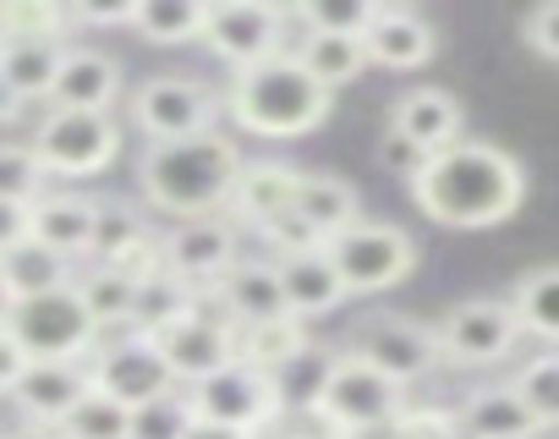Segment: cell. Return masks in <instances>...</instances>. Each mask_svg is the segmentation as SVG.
<instances>
[{
	"label": "cell",
	"mask_w": 559,
	"mask_h": 439,
	"mask_svg": "<svg viewBox=\"0 0 559 439\" xmlns=\"http://www.w3.org/2000/svg\"><path fill=\"white\" fill-rule=\"evenodd\" d=\"M406 181H412V203L428 220L455 226V232L499 226V220H510L526 203V170H521V159L510 149L477 143V138H461L455 149L423 159Z\"/></svg>",
	"instance_id": "6da1fadb"
},
{
	"label": "cell",
	"mask_w": 559,
	"mask_h": 439,
	"mask_svg": "<svg viewBox=\"0 0 559 439\" xmlns=\"http://www.w3.org/2000/svg\"><path fill=\"white\" fill-rule=\"evenodd\" d=\"M241 170V149L230 132H198V138H176V143H148L138 159V181L143 198L159 214L176 220H203L219 214L230 187Z\"/></svg>",
	"instance_id": "7a4b0ae2"
},
{
	"label": "cell",
	"mask_w": 559,
	"mask_h": 439,
	"mask_svg": "<svg viewBox=\"0 0 559 439\" xmlns=\"http://www.w3.org/2000/svg\"><path fill=\"white\" fill-rule=\"evenodd\" d=\"M330 105H335V94L319 88L297 67V56H269V61L236 72L225 88L230 121L241 132H258V138H302L330 116Z\"/></svg>",
	"instance_id": "3957f363"
},
{
	"label": "cell",
	"mask_w": 559,
	"mask_h": 439,
	"mask_svg": "<svg viewBox=\"0 0 559 439\" xmlns=\"http://www.w3.org/2000/svg\"><path fill=\"white\" fill-rule=\"evenodd\" d=\"M406 406V390L390 384L384 373H373L362 357L352 352H335L313 384V417L335 434H352V428H379V423H395Z\"/></svg>",
	"instance_id": "277c9868"
},
{
	"label": "cell",
	"mask_w": 559,
	"mask_h": 439,
	"mask_svg": "<svg viewBox=\"0 0 559 439\" xmlns=\"http://www.w3.org/2000/svg\"><path fill=\"white\" fill-rule=\"evenodd\" d=\"M346 297H373V292H390L401 286L412 270H417V242L412 232L390 226V220H352L341 237L324 242Z\"/></svg>",
	"instance_id": "5b68a950"
},
{
	"label": "cell",
	"mask_w": 559,
	"mask_h": 439,
	"mask_svg": "<svg viewBox=\"0 0 559 439\" xmlns=\"http://www.w3.org/2000/svg\"><path fill=\"white\" fill-rule=\"evenodd\" d=\"M225 116V94L209 88L203 78H143L127 94V121L148 138V143H176V138H198L214 132V121Z\"/></svg>",
	"instance_id": "8992f818"
},
{
	"label": "cell",
	"mask_w": 559,
	"mask_h": 439,
	"mask_svg": "<svg viewBox=\"0 0 559 439\" xmlns=\"http://www.w3.org/2000/svg\"><path fill=\"white\" fill-rule=\"evenodd\" d=\"M28 149L45 165V176H99L121 154V127L116 116L94 110H45Z\"/></svg>",
	"instance_id": "52a82bcc"
},
{
	"label": "cell",
	"mask_w": 559,
	"mask_h": 439,
	"mask_svg": "<svg viewBox=\"0 0 559 439\" xmlns=\"http://www.w3.org/2000/svg\"><path fill=\"white\" fill-rule=\"evenodd\" d=\"M286 406V384L274 373L252 368V363H225L219 373H209L203 384H192V412L198 423H214V428H236V434H258L280 417Z\"/></svg>",
	"instance_id": "ba28073f"
},
{
	"label": "cell",
	"mask_w": 559,
	"mask_h": 439,
	"mask_svg": "<svg viewBox=\"0 0 559 439\" xmlns=\"http://www.w3.org/2000/svg\"><path fill=\"white\" fill-rule=\"evenodd\" d=\"M7 330L17 335V346L28 352V363H83L99 346V324L83 313V302H78L72 286L17 302V313H12Z\"/></svg>",
	"instance_id": "9c48e42d"
},
{
	"label": "cell",
	"mask_w": 559,
	"mask_h": 439,
	"mask_svg": "<svg viewBox=\"0 0 559 439\" xmlns=\"http://www.w3.org/2000/svg\"><path fill=\"white\" fill-rule=\"evenodd\" d=\"M286 28H292L286 7H269V0H225V7H209V17H203V45L230 72H247L269 56H292Z\"/></svg>",
	"instance_id": "30bf717a"
},
{
	"label": "cell",
	"mask_w": 559,
	"mask_h": 439,
	"mask_svg": "<svg viewBox=\"0 0 559 439\" xmlns=\"http://www.w3.org/2000/svg\"><path fill=\"white\" fill-rule=\"evenodd\" d=\"M433 341H439V363L450 368H493L521 346V324L504 297H472L433 324Z\"/></svg>",
	"instance_id": "8fae6325"
},
{
	"label": "cell",
	"mask_w": 559,
	"mask_h": 439,
	"mask_svg": "<svg viewBox=\"0 0 559 439\" xmlns=\"http://www.w3.org/2000/svg\"><path fill=\"white\" fill-rule=\"evenodd\" d=\"M352 357H362L373 373H384L390 384H417L439 368V341H433V324H417L406 313H373L357 324V335L346 341Z\"/></svg>",
	"instance_id": "7c38bea8"
},
{
	"label": "cell",
	"mask_w": 559,
	"mask_h": 439,
	"mask_svg": "<svg viewBox=\"0 0 559 439\" xmlns=\"http://www.w3.org/2000/svg\"><path fill=\"white\" fill-rule=\"evenodd\" d=\"M83 373H88V390L121 401L127 412H138V406L159 401L165 390H176L165 357L154 352V341L148 335H132V330L116 335V341H105V346H94V357L83 363Z\"/></svg>",
	"instance_id": "4fadbf2b"
},
{
	"label": "cell",
	"mask_w": 559,
	"mask_h": 439,
	"mask_svg": "<svg viewBox=\"0 0 559 439\" xmlns=\"http://www.w3.org/2000/svg\"><path fill=\"white\" fill-rule=\"evenodd\" d=\"M165 242V275L192 286V292H209L230 275V264L241 259L236 253V226L219 214H203V220H181V226L159 232Z\"/></svg>",
	"instance_id": "5bb4252c"
},
{
	"label": "cell",
	"mask_w": 559,
	"mask_h": 439,
	"mask_svg": "<svg viewBox=\"0 0 559 439\" xmlns=\"http://www.w3.org/2000/svg\"><path fill=\"white\" fill-rule=\"evenodd\" d=\"M148 341H154V352L165 357V368H170V379H176L181 390H192V384H203L209 373H219L225 363H236V330H230V324H214L203 308H192L187 319L165 324V330L148 335Z\"/></svg>",
	"instance_id": "9a60e30c"
},
{
	"label": "cell",
	"mask_w": 559,
	"mask_h": 439,
	"mask_svg": "<svg viewBox=\"0 0 559 439\" xmlns=\"http://www.w3.org/2000/svg\"><path fill=\"white\" fill-rule=\"evenodd\" d=\"M390 138L406 143L417 159H433L466 138V110L450 88H406L390 105Z\"/></svg>",
	"instance_id": "2e32d148"
},
{
	"label": "cell",
	"mask_w": 559,
	"mask_h": 439,
	"mask_svg": "<svg viewBox=\"0 0 559 439\" xmlns=\"http://www.w3.org/2000/svg\"><path fill=\"white\" fill-rule=\"evenodd\" d=\"M439 50V34L423 12L412 7H373L368 28H362V56L368 67H384V72H417L428 67Z\"/></svg>",
	"instance_id": "e0dca14e"
},
{
	"label": "cell",
	"mask_w": 559,
	"mask_h": 439,
	"mask_svg": "<svg viewBox=\"0 0 559 439\" xmlns=\"http://www.w3.org/2000/svg\"><path fill=\"white\" fill-rule=\"evenodd\" d=\"M116 99H121V67H116V56L67 45V61H61L56 88H50V110H94V116H110Z\"/></svg>",
	"instance_id": "ac0fdd59"
},
{
	"label": "cell",
	"mask_w": 559,
	"mask_h": 439,
	"mask_svg": "<svg viewBox=\"0 0 559 439\" xmlns=\"http://www.w3.org/2000/svg\"><path fill=\"white\" fill-rule=\"evenodd\" d=\"M292 192H297V165H286V159H241L225 209H230V220L263 232L269 220H280L292 209Z\"/></svg>",
	"instance_id": "d6986e66"
},
{
	"label": "cell",
	"mask_w": 559,
	"mask_h": 439,
	"mask_svg": "<svg viewBox=\"0 0 559 439\" xmlns=\"http://www.w3.org/2000/svg\"><path fill=\"white\" fill-rule=\"evenodd\" d=\"M274 275H280V297H286V313L302 319V324H308V319H324V313H335V308L346 302V286H341V275H335V264H330L324 248L274 259Z\"/></svg>",
	"instance_id": "ffe728a7"
},
{
	"label": "cell",
	"mask_w": 559,
	"mask_h": 439,
	"mask_svg": "<svg viewBox=\"0 0 559 439\" xmlns=\"http://www.w3.org/2000/svg\"><path fill=\"white\" fill-rule=\"evenodd\" d=\"M94 203L99 198H88V192H45L39 203H28V242L50 248L56 259H72V253L88 259Z\"/></svg>",
	"instance_id": "44dd1931"
},
{
	"label": "cell",
	"mask_w": 559,
	"mask_h": 439,
	"mask_svg": "<svg viewBox=\"0 0 559 439\" xmlns=\"http://www.w3.org/2000/svg\"><path fill=\"white\" fill-rule=\"evenodd\" d=\"M12 395L23 406V423L61 428V417L88 395V373H83V363H28Z\"/></svg>",
	"instance_id": "7402d4cb"
},
{
	"label": "cell",
	"mask_w": 559,
	"mask_h": 439,
	"mask_svg": "<svg viewBox=\"0 0 559 439\" xmlns=\"http://www.w3.org/2000/svg\"><path fill=\"white\" fill-rule=\"evenodd\" d=\"M219 302L230 308V324H274V319H292L286 313V297H280V275H274V259H236L230 275L214 286Z\"/></svg>",
	"instance_id": "603a6c76"
},
{
	"label": "cell",
	"mask_w": 559,
	"mask_h": 439,
	"mask_svg": "<svg viewBox=\"0 0 559 439\" xmlns=\"http://www.w3.org/2000/svg\"><path fill=\"white\" fill-rule=\"evenodd\" d=\"M455 428H461V439H537L543 434L532 423V412L521 406V395L510 390V379L472 390L455 412Z\"/></svg>",
	"instance_id": "cb8c5ba5"
},
{
	"label": "cell",
	"mask_w": 559,
	"mask_h": 439,
	"mask_svg": "<svg viewBox=\"0 0 559 439\" xmlns=\"http://www.w3.org/2000/svg\"><path fill=\"white\" fill-rule=\"evenodd\" d=\"M292 214L330 242V237H341V232L352 226V220H362V203H357V187H352V181H341V176H330V170H297Z\"/></svg>",
	"instance_id": "d4e9b609"
},
{
	"label": "cell",
	"mask_w": 559,
	"mask_h": 439,
	"mask_svg": "<svg viewBox=\"0 0 559 439\" xmlns=\"http://www.w3.org/2000/svg\"><path fill=\"white\" fill-rule=\"evenodd\" d=\"M61 61H67L61 39H0V78H7V88L23 105L28 99H50Z\"/></svg>",
	"instance_id": "484cf974"
},
{
	"label": "cell",
	"mask_w": 559,
	"mask_h": 439,
	"mask_svg": "<svg viewBox=\"0 0 559 439\" xmlns=\"http://www.w3.org/2000/svg\"><path fill=\"white\" fill-rule=\"evenodd\" d=\"M313 352L302 319H274V324H241L236 330V363H252L280 379V368H292Z\"/></svg>",
	"instance_id": "4316f807"
},
{
	"label": "cell",
	"mask_w": 559,
	"mask_h": 439,
	"mask_svg": "<svg viewBox=\"0 0 559 439\" xmlns=\"http://www.w3.org/2000/svg\"><path fill=\"white\" fill-rule=\"evenodd\" d=\"M504 302H510V313H515L521 335L559 346V264L526 270V275L510 286V297H504Z\"/></svg>",
	"instance_id": "83f0119b"
},
{
	"label": "cell",
	"mask_w": 559,
	"mask_h": 439,
	"mask_svg": "<svg viewBox=\"0 0 559 439\" xmlns=\"http://www.w3.org/2000/svg\"><path fill=\"white\" fill-rule=\"evenodd\" d=\"M0 281L12 286V297L17 302H28V297H45V292H61V286H72V264L67 259H56L50 248H39V242H17V248H7L0 253Z\"/></svg>",
	"instance_id": "f1b7e54d"
},
{
	"label": "cell",
	"mask_w": 559,
	"mask_h": 439,
	"mask_svg": "<svg viewBox=\"0 0 559 439\" xmlns=\"http://www.w3.org/2000/svg\"><path fill=\"white\" fill-rule=\"evenodd\" d=\"M203 0H132V34H143L148 45H198L203 39Z\"/></svg>",
	"instance_id": "f546056e"
},
{
	"label": "cell",
	"mask_w": 559,
	"mask_h": 439,
	"mask_svg": "<svg viewBox=\"0 0 559 439\" xmlns=\"http://www.w3.org/2000/svg\"><path fill=\"white\" fill-rule=\"evenodd\" d=\"M292 56H297V67H302L319 88H330V94L368 67L362 39H352V34H302V45H297Z\"/></svg>",
	"instance_id": "4dcf8cb0"
},
{
	"label": "cell",
	"mask_w": 559,
	"mask_h": 439,
	"mask_svg": "<svg viewBox=\"0 0 559 439\" xmlns=\"http://www.w3.org/2000/svg\"><path fill=\"white\" fill-rule=\"evenodd\" d=\"M72 292H78L83 313H88L99 330H132L138 286H132V281H121L110 264H88L83 275H72Z\"/></svg>",
	"instance_id": "1f68e13d"
},
{
	"label": "cell",
	"mask_w": 559,
	"mask_h": 439,
	"mask_svg": "<svg viewBox=\"0 0 559 439\" xmlns=\"http://www.w3.org/2000/svg\"><path fill=\"white\" fill-rule=\"evenodd\" d=\"M154 226H148V214L127 198H99L94 203V237H88V259L94 264H110L116 253H127L132 242H143Z\"/></svg>",
	"instance_id": "d6a6232c"
},
{
	"label": "cell",
	"mask_w": 559,
	"mask_h": 439,
	"mask_svg": "<svg viewBox=\"0 0 559 439\" xmlns=\"http://www.w3.org/2000/svg\"><path fill=\"white\" fill-rule=\"evenodd\" d=\"M192 308H198V292L181 286V281H170V275H159V281L138 286V302H132V335H159L165 324L187 319Z\"/></svg>",
	"instance_id": "836d02e7"
},
{
	"label": "cell",
	"mask_w": 559,
	"mask_h": 439,
	"mask_svg": "<svg viewBox=\"0 0 559 439\" xmlns=\"http://www.w3.org/2000/svg\"><path fill=\"white\" fill-rule=\"evenodd\" d=\"M510 390L521 395L537 428H559V352H537L532 363H521Z\"/></svg>",
	"instance_id": "e575fe53"
},
{
	"label": "cell",
	"mask_w": 559,
	"mask_h": 439,
	"mask_svg": "<svg viewBox=\"0 0 559 439\" xmlns=\"http://www.w3.org/2000/svg\"><path fill=\"white\" fill-rule=\"evenodd\" d=\"M72 12L56 0H0V39H61L67 45Z\"/></svg>",
	"instance_id": "d590c367"
},
{
	"label": "cell",
	"mask_w": 559,
	"mask_h": 439,
	"mask_svg": "<svg viewBox=\"0 0 559 439\" xmlns=\"http://www.w3.org/2000/svg\"><path fill=\"white\" fill-rule=\"evenodd\" d=\"M127 428H132V412H127L121 401L99 395V390H88V395L61 417V439H127Z\"/></svg>",
	"instance_id": "8d00e7d4"
},
{
	"label": "cell",
	"mask_w": 559,
	"mask_h": 439,
	"mask_svg": "<svg viewBox=\"0 0 559 439\" xmlns=\"http://www.w3.org/2000/svg\"><path fill=\"white\" fill-rule=\"evenodd\" d=\"M198 423V412H192V390H165L159 401H148V406H138L132 412V428H127V439H187V428Z\"/></svg>",
	"instance_id": "74e56055"
},
{
	"label": "cell",
	"mask_w": 559,
	"mask_h": 439,
	"mask_svg": "<svg viewBox=\"0 0 559 439\" xmlns=\"http://www.w3.org/2000/svg\"><path fill=\"white\" fill-rule=\"evenodd\" d=\"M45 165L34 159V149L28 143H0V203H17V209H28V203H39L45 198Z\"/></svg>",
	"instance_id": "f35d334b"
},
{
	"label": "cell",
	"mask_w": 559,
	"mask_h": 439,
	"mask_svg": "<svg viewBox=\"0 0 559 439\" xmlns=\"http://www.w3.org/2000/svg\"><path fill=\"white\" fill-rule=\"evenodd\" d=\"M110 270H116L121 281H132V286L159 281V275H165V242H159V232H148L143 242H132L127 253H116V259H110Z\"/></svg>",
	"instance_id": "ab89813d"
},
{
	"label": "cell",
	"mask_w": 559,
	"mask_h": 439,
	"mask_svg": "<svg viewBox=\"0 0 559 439\" xmlns=\"http://www.w3.org/2000/svg\"><path fill=\"white\" fill-rule=\"evenodd\" d=\"M395 434H401V439H461L455 412H444V406H417V401H406V406H401Z\"/></svg>",
	"instance_id": "60d3db41"
},
{
	"label": "cell",
	"mask_w": 559,
	"mask_h": 439,
	"mask_svg": "<svg viewBox=\"0 0 559 439\" xmlns=\"http://www.w3.org/2000/svg\"><path fill=\"white\" fill-rule=\"evenodd\" d=\"M521 39H526L532 56H543V61L559 67V0H548V7H532V12L521 17Z\"/></svg>",
	"instance_id": "b9f144b4"
},
{
	"label": "cell",
	"mask_w": 559,
	"mask_h": 439,
	"mask_svg": "<svg viewBox=\"0 0 559 439\" xmlns=\"http://www.w3.org/2000/svg\"><path fill=\"white\" fill-rule=\"evenodd\" d=\"M78 28H127L132 23V0H110V7H72Z\"/></svg>",
	"instance_id": "7bdbcfd3"
},
{
	"label": "cell",
	"mask_w": 559,
	"mask_h": 439,
	"mask_svg": "<svg viewBox=\"0 0 559 439\" xmlns=\"http://www.w3.org/2000/svg\"><path fill=\"white\" fill-rule=\"evenodd\" d=\"M23 368H28V352L17 346L12 330H0V395H12V390H17Z\"/></svg>",
	"instance_id": "ee69618b"
},
{
	"label": "cell",
	"mask_w": 559,
	"mask_h": 439,
	"mask_svg": "<svg viewBox=\"0 0 559 439\" xmlns=\"http://www.w3.org/2000/svg\"><path fill=\"white\" fill-rule=\"evenodd\" d=\"M23 237H28V209H17V203H0V253L17 248Z\"/></svg>",
	"instance_id": "f6af8a7d"
},
{
	"label": "cell",
	"mask_w": 559,
	"mask_h": 439,
	"mask_svg": "<svg viewBox=\"0 0 559 439\" xmlns=\"http://www.w3.org/2000/svg\"><path fill=\"white\" fill-rule=\"evenodd\" d=\"M0 439H61V428H50V423H17V428H0Z\"/></svg>",
	"instance_id": "bcb514c9"
},
{
	"label": "cell",
	"mask_w": 559,
	"mask_h": 439,
	"mask_svg": "<svg viewBox=\"0 0 559 439\" xmlns=\"http://www.w3.org/2000/svg\"><path fill=\"white\" fill-rule=\"evenodd\" d=\"M23 116V99L7 88V78H0V127H7V121H17Z\"/></svg>",
	"instance_id": "7dc6e473"
},
{
	"label": "cell",
	"mask_w": 559,
	"mask_h": 439,
	"mask_svg": "<svg viewBox=\"0 0 559 439\" xmlns=\"http://www.w3.org/2000/svg\"><path fill=\"white\" fill-rule=\"evenodd\" d=\"M187 439H247V434H236V428H214V423H192Z\"/></svg>",
	"instance_id": "c3c4849f"
},
{
	"label": "cell",
	"mask_w": 559,
	"mask_h": 439,
	"mask_svg": "<svg viewBox=\"0 0 559 439\" xmlns=\"http://www.w3.org/2000/svg\"><path fill=\"white\" fill-rule=\"evenodd\" d=\"M335 439H401L395 423H379V428H352V434H335Z\"/></svg>",
	"instance_id": "681fc988"
},
{
	"label": "cell",
	"mask_w": 559,
	"mask_h": 439,
	"mask_svg": "<svg viewBox=\"0 0 559 439\" xmlns=\"http://www.w3.org/2000/svg\"><path fill=\"white\" fill-rule=\"evenodd\" d=\"M12 313H17V297H12V286H7V281H0V330L12 324Z\"/></svg>",
	"instance_id": "f907efd6"
},
{
	"label": "cell",
	"mask_w": 559,
	"mask_h": 439,
	"mask_svg": "<svg viewBox=\"0 0 559 439\" xmlns=\"http://www.w3.org/2000/svg\"><path fill=\"white\" fill-rule=\"evenodd\" d=\"M297 439H302V434H297Z\"/></svg>",
	"instance_id": "816d5d0a"
}]
</instances>
